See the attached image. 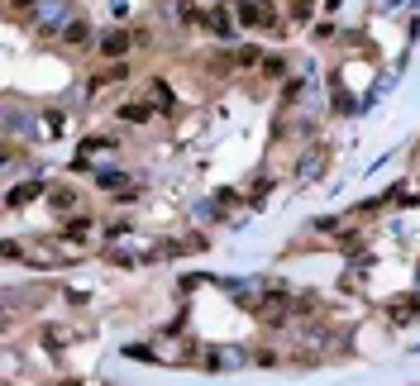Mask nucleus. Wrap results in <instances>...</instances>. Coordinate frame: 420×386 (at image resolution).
<instances>
[{
  "label": "nucleus",
  "mask_w": 420,
  "mask_h": 386,
  "mask_svg": "<svg viewBox=\"0 0 420 386\" xmlns=\"http://www.w3.org/2000/svg\"><path fill=\"white\" fill-rule=\"evenodd\" d=\"M148 86H153V91H148V100H153L158 110H167V105H172V91H167V81H148Z\"/></svg>",
  "instance_id": "nucleus-4"
},
{
  "label": "nucleus",
  "mask_w": 420,
  "mask_h": 386,
  "mask_svg": "<svg viewBox=\"0 0 420 386\" xmlns=\"http://www.w3.org/2000/svg\"><path fill=\"white\" fill-rule=\"evenodd\" d=\"M287 315H291V296L287 291H263L258 296V320H268V324H287Z\"/></svg>",
  "instance_id": "nucleus-1"
},
{
  "label": "nucleus",
  "mask_w": 420,
  "mask_h": 386,
  "mask_svg": "<svg viewBox=\"0 0 420 386\" xmlns=\"http://www.w3.org/2000/svg\"><path fill=\"white\" fill-rule=\"evenodd\" d=\"M411 310H416V301H411V296L392 301V320H411Z\"/></svg>",
  "instance_id": "nucleus-7"
},
{
  "label": "nucleus",
  "mask_w": 420,
  "mask_h": 386,
  "mask_svg": "<svg viewBox=\"0 0 420 386\" xmlns=\"http://www.w3.org/2000/svg\"><path fill=\"white\" fill-rule=\"evenodd\" d=\"M72 200H77V195H67V191H53V205H58V210H72Z\"/></svg>",
  "instance_id": "nucleus-9"
},
{
  "label": "nucleus",
  "mask_w": 420,
  "mask_h": 386,
  "mask_svg": "<svg viewBox=\"0 0 420 386\" xmlns=\"http://www.w3.org/2000/svg\"><path fill=\"white\" fill-rule=\"evenodd\" d=\"M239 19L243 24H273V10L268 5H239Z\"/></svg>",
  "instance_id": "nucleus-3"
},
{
  "label": "nucleus",
  "mask_w": 420,
  "mask_h": 386,
  "mask_svg": "<svg viewBox=\"0 0 420 386\" xmlns=\"http://www.w3.org/2000/svg\"><path fill=\"white\" fill-rule=\"evenodd\" d=\"M63 38H67V43H86L91 33H86V24H81V19H72V24L63 29Z\"/></svg>",
  "instance_id": "nucleus-6"
},
{
  "label": "nucleus",
  "mask_w": 420,
  "mask_h": 386,
  "mask_svg": "<svg viewBox=\"0 0 420 386\" xmlns=\"http://www.w3.org/2000/svg\"><path fill=\"white\" fill-rule=\"evenodd\" d=\"M100 53H105V58H125V53H130V38H125V33H105V38H100Z\"/></svg>",
  "instance_id": "nucleus-2"
},
{
  "label": "nucleus",
  "mask_w": 420,
  "mask_h": 386,
  "mask_svg": "<svg viewBox=\"0 0 420 386\" xmlns=\"http://www.w3.org/2000/svg\"><path fill=\"white\" fill-rule=\"evenodd\" d=\"M72 234H77V239H86V234H91V225H86V220H72V225H67V239H72Z\"/></svg>",
  "instance_id": "nucleus-8"
},
{
  "label": "nucleus",
  "mask_w": 420,
  "mask_h": 386,
  "mask_svg": "<svg viewBox=\"0 0 420 386\" xmlns=\"http://www.w3.org/2000/svg\"><path fill=\"white\" fill-rule=\"evenodd\" d=\"M33 195H43V186H38V181H29V186H15V191H10V205H24V200H33Z\"/></svg>",
  "instance_id": "nucleus-5"
}]
</instances>
